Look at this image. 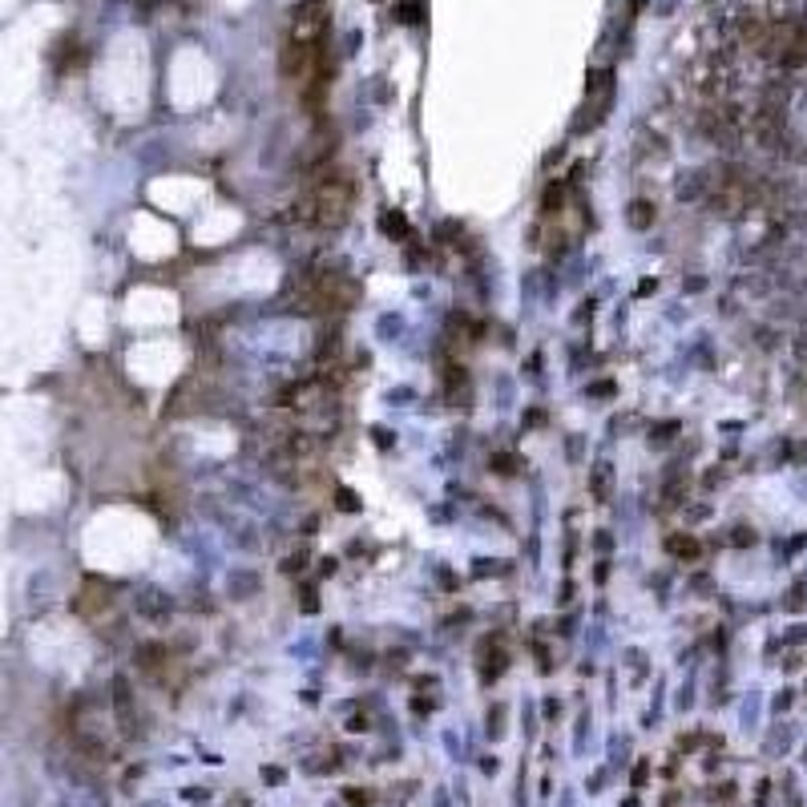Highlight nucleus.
I'll return each mask as SVG.
<instances>
[{"instance_id": "423d86ee", "label": "nucleus", "mask_w": 807, "mask_h": 807, "mask_svg": "<svg viewBox=\"0 0 807 807\" xmlns=\"http://www.w3.org/2000/svg\"><path fill=\"white\" fill-rule=\"evenodd\" d=\"M666 549H670L674 557H695V553H698V541H695V537H670V541H666Z\"/></svg>"}, {"instance_id": "f03ea898", "label": "nucleus", "mask_w": 807, "mask_h": 807, "mask_svg": "<svg viewBox=\"0 0 807 807\" xmlns=\"http://www.w3.org/2000/svg\"><path fill=\"white\" fill-rule=\"evenodd\" d=\"M323 33H327V0H303V4H295L287 41H299V45H319Z\"/></svg>"}, {"instance_id": "0eeeda50", "label": "nucleus", "mask_w": 807, "mask_h": 807, "mask_svg": "<svg viewBox=\"0 0 807 807\" xmlns=\"http://www.w3.org/2000/svg\"><path fill=\"white\" fill-rule=\"evenodd\" d=\"M493 469L509 476V472H517V456H505V452H497V456H493Z\"/></svg>"}, {"instance_id": "f257e3e1", "label": "nucleus", "mask_w": 807, "mask_h": 807, "mask_svg": "<svg viewBox=\"0 0 807 807\" xmlns=\"http://www.w3.org/2000/svg\"><path fill=\"white\" fill-rule=\"evenodd\" d=\"M348 210H351V182L339 174V178H323L319 186L295 206V218L311 226H343Z\"/></svg>"}, {"instance_id": "7ed1b4c3", "label": "nucleus", "mask_w": 807, "mask_h": 807, "mask_svg": "<svg viewBox=\"0 0 807 807\" xmlns=\"http://www.w3.org/2000/svg\"><path fill=\"white\" fill-rule=\"evenodd\" d=\"M73 609L81 614L85 621H101L105 614L113 609V589L105 582H97V577H89L85 585H81V594H77Z\"/></svg>"}, {"instance_id": "6e6552de", "label": "nucleus", "mask_w": 807, "mask_h": 807, "mask_svg": "<svg viewBox=\"0 0 807 807\" xmlns=\"http://www.w3.org/2000/svg\"><path fill=\"white\" fill-rule=\"evenodd\" d=\"M339 509H356V497H351L348 488H343V493H339Z\"/></svg>"}, {"instance_id": "39448f33", "label": "nucleus", "mask_w": 807, "mask_h": 807, "mask_svg": "<svg viewBox=\"0 0 807 807\" xmlns=\"http://www.w3.org/2000/svg\"><path fill=\"white\" fill-rule=\"evenodd\" d=\"M650 223H654V206H650V202H634V206H630V226L646 230Z\"/></svg>"}, {"instance_id": "20e7f679", "label": "nucleus", "mask_w": 807, "mask_h": 807, "mask_svg": "<svg viewBox=\"0 0 807 807\" xmlns=\"http://www.w3.org/2000/svg\"><path fill=\"white\" fill-rule=\"evenodd\" d=\"M137 666L146 674H154V678H161V670L170 666V650L161 642H141L137 646Z\"/></svg>"}]
</instances>
